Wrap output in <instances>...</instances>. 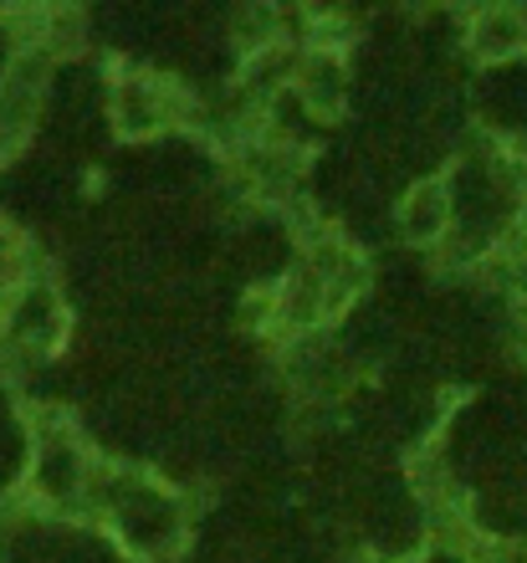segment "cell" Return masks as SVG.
<instances>
[{"instance_id":"6da1fadb","label":"cell","mask_w":527,"mask_h":563,"mask_svg":"<svg viewBox=\"0 0 527 563\" xmlns=\"http://www.w3.org/2000/svg\"><path fill=\"white\" fill-rule=\"evenodd\" d=\"M31 492L52 507H77L88 503L92 487V461L83 451V441L73 435V426L62 416L36 420V435H31Z\"/></svg>"},{"instance_id":"7a4b0ae2","label":"cell","mask_w":527,"mask_h":563,"mask_svg":"<svg viewBox=\"0 0 527 563\" xmlns=\"http://www.w3.org/2000/svg\"><path fill=\"white\" fill-rule=\"evenodd\" d=\"M62 328H67V312H62V297L52 282H15L11 297H6V343H11L15 354H46L52 343L62 339Z\"/></svg>"},{"instance_id":"3957f363","label":"cell","mask_w":527,"mask_h":563,"mask_svg":"<svg viewBox=\"0 0 527 563\" xmlns=\"http://www.w3.org/2000/svg\"><path fill=\"white\" fill-rule=\"evenodd\" d=\"M185 119V98H179L175 82L164 77H118L113 82V123L123 134L144 139V134H160L169 123Z\"/></svg>"},{"instance_id":"277c9868","label":"cell","mask_w":527,"mask_h":563,"mask_svg":"<svg viewBox=\"0 0 527 563\" xmlns=\"http://www.w3.org/2000/svg\"><path fill=\"white\" fill-rule=\"evenodd\" d=\"M451 221H455V206H451V190H446L440 179H420V185L405 195V206H399V231L410 241H420V246L446 236Z\"/></svg>"},{"instance_id":"5b68a950","label":"cell","mask_w":527,"mask_h":563,"mask_svg":"<svg viewBox=\"0 0 527 563\" xmlns=\"http://www.w3.org/2000/svg\"><path fill=\"white\" fill-rule=\"evenodd\" d=\"M466 42H471L476 57L507 62V57H517V52L527 46V15L517 11V5H486V11L471 15Z\"/></svg>"},{"instance_id":"8992f818","label":"cell","mask_w":527,"mask_h":563,"mask_svg":"<svg viewBox=\"0 0 527 563\" xmlns=\"http://www.w3.org/2000/svg\"><path fill=\"white\" fill-rule=\"evenodd\" d=\"M293 92L303 98L308 113H333V108L343 103V92H349V73H343V62L322 46V52H308V57L297 62Z\"/></svg>"},{"instance_id":"52a82bcc","label":"cell","mask_w":527,"mask_h":563,"mask_svg":"<svg viewBox=\"0 0 527 563\" xmlns=\"http://www.w3.org/2000/svg\"><path fill=\"white\" fill-rule=\"evenodd\" d=\"M15 267H21V246H15V236L0 225V287H15Z\"/></svg>"}]
</instances>
